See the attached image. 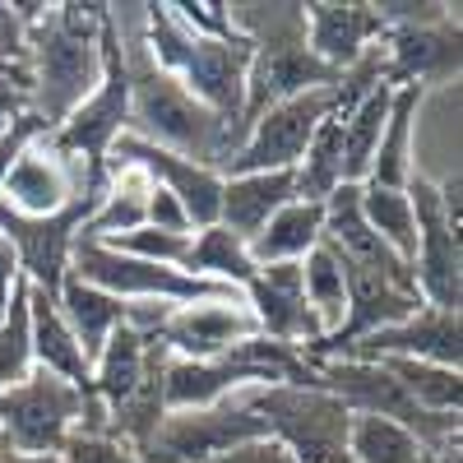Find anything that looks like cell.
I'll return each instance as SVG.
<instances>
[{
  "mask_svg": "<svg viewBox=\"0 0 463 463\" xmlns=\"http://www.w3.org/2000/svg\"><path fill=\"white\" fill-rule=\"evenodd\" d=\"M241 301L264 338H274L283 347H301V353L311 343H320V329L301 292V264H260L250 283L241 288Z\"/></svg>",
  "mask_w": 463,
  "mask_h": 463,
  "instance_id": "2e32d148",
  "label": "cell"
},
{
  "mask_svg": "<svg viewBox=\"0 0 463 463\" xmlns=\"http://www.w3.org/2000/svg\"><path fill=\"white\" fill-rule=\"evenodd\" d=\"M384 84L390 89H440L454 84L463 70V47H458V14L436 19V24H399L384 28Z\"/></svg>",
  "mask_w": 463,
  "mask_h": 463,
  "instance_id": "7c38bea8",
  "label": "cell"
},
{
  "mask_svg": "<svg viewBox=\"0 0 463 463\" xmlns=\"http://www.w3.org/2000/svg\"><path fill=\"white\" fill-rule=\"evenodd\" d=\"M0 463H19V454H14V445L0 436Z\"/></svg>",
  "mask_w": 463,
  "mask_h": 463,
  "instance_id": "ab89813d",
  "label": "cell"
},
{
  "mask_svg": "<svg viewBox=\"0 0 463 463\" xmlns=\"http://www.w3.org/2000/svg\"><path fill=\"white\" fill-rule=\"evenodd\" d=\"M130 130L153 139L158 148H172L190 163H204V167H222L232 139L222 130V121L190 98L172 74H163L153 61L130 65Z\"/></svg>",
  "mask_w": 463,
  "mask_h": 463,
  "instance_id": "3957f363",
  "label": "cell"
},
{
  "mask_svg": "<svg viewBox=\"0 0 463 463\" xmlns=\"http://www.w3.org/2000/svg\"><path fill=\"white\" fill-rule=\"evenodd\" d=\"M427 463H458V449H445V454H431Z\"/></svg>",
  "mask_w": 463,
  "mask_h": 463,
  "instance_id": "60d3db41",
  "label": "cell"
},
{
  "mask_svg": "<svg viewBox=\"0 0 463 463\" xmlns=\"http://www.w3.org/2000/svg\"><path fill=\"white\" fill-rule=\"evenodd\" d=\"M408 200H412V227H417V246H412V279L427 306L440 311H458L463 306V237L458 222L440 209L436 181L412 172L408 176Z\"/></svg>",
  "mask_w": 463,
  "mask_h": 463,
  "instance_id": "8fae6325",
  "label": "cell"
},
{
  "mask_svg": "<svg viewBox=\"0 0 463 463\" xmlns=\"http://www.w3.org/2000/svg\"><path fill=\"white\" fill-rule=\"evenodd\" d=\"M0 56H5L10 65H19V70H28V28L14 14L10 0H0Z\"/></svg>",
  "mask_w": 463,
  "mask_h": 463,
  "instance_id": "836d02e7",
  "label": "cell"
},
{
  "mask_svg": "<svg viewBox=\"0 0 463 463\" xmlns=\"http://www.w3.org/2000/svg\"><path fill=\"white\" fill-rule=\"evenodd\" d=\"M19 463H65L61 454H19Z\"/></svg>",
  "mask_w": 463,
  "mask_h": 463,
  "instance_id": "f35d334b",
  "label": "cell"
},
{
  "mask_svg": "<svg viewBox=\"0 0 463 463\" xmlns=\"http://www.w3.org/2000/svg\"><path fill=\"white\" fill-rule=\"evenodd\" d=\"M33 371V334H28V283L14 279L5 316H0V394Z\"/></svg>",
  "mask_w": 463,
  "mask_h": 463,
  "instance_id": "f546056e",
  "label": "cell"
},
{
  "mask_svg": "<svg viewBox=\"0 0 463 463\" xmlns=\"http://www.w3.org/2000/svg\"><path fill=\"white\" fill-rule=\"evenodd\" d=\"M260 412L264 431L274 436L297 463H353L347 454V412L334 394L316 384H269L246 394Z\"/></svg>",
  "mask_w": 463,
  "mask_h": 463,
  "instance_id": "5b68a950",
  "label": "cell"
},
{
  "mask_svg": "<svg viewBox=\"0 0 463 463\" xmlns=\"http://www.w3.org/2000/svg\"><path fill=\"white\" fill-rule=\"evenodd\" d=\"M380 366L399 380V390L421 412H431V417H458V408H463V371L436 366V362H412V357H380Z\"/></svg>",
  "mask_w": 463,
  "mask_h": 463,
  "instance_id": "cb8c5ba5",
  "label": "cell"
},
{
  "mask_svg": "<svg viewBox=\"0 0 463 463\" xmlns=\"http://www.w3.org/2000/svg\"><path fill=\"white\" fill-rule=\"evenodd\" d=\"M65 463H144L130 445H121L116 436H98V431H74L61 445Z\"/></svg>",
  "mask_w": 463,
  "mask_h": 463,
  "instance_id": "1f68e13d",
  "label": "cell"
},
{
  "mask_svg": "<svg viewBox=\"0 0 463 463\" xmlns=\"http://www.w3.org/2000/svg\"><path fill=\"white\" fill-rule=\"evenodd\" d=\"M292 181H297V200H306V204H325L343 185V126H338V111L311 135L301 163L292 167Z\"/></svg>",
  "mask_w": 463,
  "mask_h": 463,
  "instance_id": "83f0119b",
  "label": "cell"
},
{
  "mask_svg": "<svg viewBox=\"0 0 463 463\" xmlns=\"http://www.w3.org/2000/svg\"><path fill=\"white\" fill-rule=\"evenodd\" d=\"M56 306H61L70 334L80 338L89 366H93V357L102 353V343L130 320V306H126V301H116L111 292H102V288H93V283H84V279H74V274H65V283H61V292H56Z\"/></svg>",
  "mask_w": 463,
  "mask_h": 463,
  "instance_id": "44dd1931",
  "label": "cell"
},
{
  "mask_svg": "<svg viewBox=\"0 0 463 463\" xmlns=\"http://www.w3.org/2000/svg\"><path fill=\"white\" fill-rule=\"evenodd\" d=\"M47 135V121H43V116H37V111H24L19 116V121L5 130V135H0V185H5V176H10V167L19 163V153L33 144V139H43Z\"/></svg>",
  "mask_w": 463,
  "mask_h": 463,
  "instance_id": "d6a6232c",
  "label": "cell"
},
{
  "mask_svg": "<svg viewBox=\"0 0 463 463\" xmlns=\"http://www.w3.org/2000/svg\"><path fill=\"white\" fill-rule=\"evenodd\" d=\"M338 357H366V362L412 357V362H436V366L463 371V316L458 311H440V306H421L417 316L357 338Z\"/></svg>",
  "mask_w": 463,
  "mask_h": 463,
  "instance_id": "4fadbf2b",
  "label": "cell"
},
{
  "mask_svg": "<svg viewBox=\"0 0 463 463\" xmlns=\"http://www.w3.org/2000/svg\"><path fill=\"white\" fill-rule=\"evenodd\" d=\"M0 74H10V80H19V84H28V89H33V80H28V70H19V65H10L5 56H0Z\"/></svg>",
  "mask_w": 463,
  "mask_h": 463,
  "instance_id": "74e56055",
  "label": "cell"
},
{
  "mask_svg": "<svg viewBox=\"0 0 463 463\" xmlns=\"http://www.w3.org/2000/svg\"><path fill=\"white\" fill-rule=\"evenodd\" d=\"M102 47V80L98 89L74 107L56 130H47V144L56 153H65L70 163H80L89 181H107V153L111 144L130 130V56L121 47V24H116V5L111 19L98 37Z\"/></svg>",
  "mask_w": 463,
  "mask_h": 463,
  "instance_id": "277c9868",
  "label": "cell"
},
{
  "mask_svg": "<svg viewBox=\"0 0 463 463\" xmlns=\"http://www.w3.org/2000/svg\"><path fill=\"white\" fill-rule=\"evenodd\" d=\"M28 334H33V366H43V371H52V375L70 380V384H80V390H89V371L93 366L84 357L80 338L70 334L56 297L37 292V288H28Z\"/></svg>",
  "mask_w": 463,
  "mask_h": 463,
  "instance_id": "d6986e66",
  "label": "cell"
},
{
  "mask_svg": "<svg viewBox=\"0 0 463 463\" xmlns=\"http://www.w3.org/2000/svg\"><path fill=\"white\" fill-rule=\"evenodd\" d=\"M24 111H33V98H28V84L10 80V74H0V135H5Z\"/></svg>",
  "mask_w": 463,
  "mask_h": 463,
  "instance_id": "d590c367",
  "label": "cell"
},
{
  "mask_svg": "<svg viewBox=\"0 0 463 463\" xmlns=\"http://www.w3.org/2000/svg\"><path fill=\"white\" fill-rule=\"evenodd\" d=\"M148 10V61L158 65L163 74L195 98L204 102L232 148L241 144V111H246V74H250V37L246 33H227V37H204V33H190L172 5H144Z\"/></svg>",
  "mask_w": 463,
  "mask_h": 463,
  "instance_id": "6da1fadb",
  "label": "cell"
},
{
  "mask_svg": "<svg viewBox=\"0 0 463 463\" xmlns=\"http://www.w3.org/2000/svg\"><path fill=\"white\" fill-rule=\"evenodd\" d=\"M255 436H269L260 412L246 394H232L209 408H181L158 421L153 440L144 445V463H213L227 449H237Z\"/></svg>",
  "mask_w": 463,
  "mask_h": 463,
  "instance_id": "30bf717a",
  "label": "cell"
},
{
  "mask_svg": "<svg viewBox=\"0 0 463 463\" xmlns=\"http://www.w3.org/2000/svg\"><path fill=\"white\" fill-rule=\"evenodd\" d=\"M325 237V204H306V200H292L283 204L274 218L264 222V232L246 246L250 250V264H301Z\"/></svg>",
  "mask_w": 463,
  "mask_h": 463,
  "instance_id": "7402d4cb",
  "label": "cell"
},
{
  "mask_svg": "<svg viewBox=\"0 0 463 463\" xmlns=\"http://www.w3.org/2000/svg\"><path fill=\"white\" fill-rule=\"evenodd\" d=\"M111 250L121 255H135V260H148V264H172L181 269L185 250H190V237H176V232H158V227H135V232H121V237H107Z\"/></svg>",
  "mask_w": 463,
  "mask_h": 463,
  "instance_id": "4dcf8cb0",
  "label": "cell"
},
{
  "mask_svg": "<svg viewBox=\"0 0 463 463\" xmlns=\"http://www.w3.org/2000/svg\"><path fill=\"white\" fill-rule=\"evenodd\" d=\"M347 454H353V463H427V445L417 440V431L375 412H353Z\"/></svg>",
  "mask_w": 463,
  "mask_h": 463,
  "instance_id": "d4e9b609",
  "label": "cell"
},
{
  "mask_svg": "<svg viewBox=\"0 0 463 463\" xmlns=\"http://www.w3.org/2000/svg\"><path fill=\"white\" fill-rule=\"evenodd\" d=\"M427 102L421 89H390V116H384V130L375 144V158L362 185H384V190H403L408 176L417 172L412 163V126H417V111Z\"/></svg>",
  "mask_w": 463,
  "mask_h": 463,
  "instance_id": "ffe728a7",
  "label": "cell"
},
{
  "mask_svg": "<svg viewBox=\"0 0 463 463\" xmlns=\"http://www.w3.org/2000/svg\"><path fill=\"white\" fill-rule=\"evenodd\" d=\"M232 28L250 37V74H246V111H241V135L260 111L274 102H288L297 93L329 89L338 84V74L320 65L306 47V24L301 5H227Z\"/></svg>",
  "mask_w": 463,
  "mask_h": 463,
  "instance_id": "7a4b0ae2",
  "label": "cell"
},
{
  "mask_svg": "<svg viewBox=\"0 0 463 463\" xmlns=\"http://www.w3.org/2000/svg\"><path fill=\"white\" fill-rule=\"evenodd\" d=\"M181 269H185V274H195V279H209V283H222V288H237V292H241V288L250 283V274H255L246 241L232 237L222 222L190 232V250H185Z\"/></svg>",
  "mask_w": 463,
  "mask_h": 463,
  "instance_id": "603a6c76",
  "label": "cell"
},
{
  "mask_svg": "<svg viewBox=\"0 0 463 463\" xmlns=\"http://www.w3.org/2000/svg\"><path fill=\"white\" fill-rule=\"evenodd\" d=\"M301 292H306V306H311L320 338H329L347 316V279H343V260L325 241L301 260Z\"/></svg>",
  "mask_w": 463,
  "mask_h": 463,
  "instance_id": "4316f807",
  "label": "cell"
},
{
  "mask_svg": "<svg viewBox=\"0 0 463 463\" xmlns=\"http://www.w3.org/2000/svg\"><path fill=\"white\" fill-rule=\"evenodd\" d=\"M14 279H19L14 250H10V241H5V237H0V316H5V301H10V288H14Z\"/></svg>",
  "mask_w": 463,
  "mask_h": 463,
  "instance_id": "8d00e7d4",
  "label": "cell"
},
{
  "mask_svg": "<svg viewBox=\"0 0 463 463\" xmlns=\"http://www.w3.org/2000/svg\"><path fill=\"white\" fill-rule=\"evenodd\" d=\"M297 200V181L292 172H241V176H222V204L218 222L241 237L246 246L264 232V222L274 218L283 204Z\"/></svg>",
  "mask_w": 463,
  "mask_h": 463,
  "instance_id": "e0dca14e",
  "label": "cell"
},
{
  "mask_svg": "<svg viewBox=\"0 0 463 463\" xmlns=\"http://www.w3.org/2000/svg\"><path fill=\"white\" fill-rule=\"evenodd\" d=\"M84 185H98V181H89L84 167L70 163L65 153H56L43 135V139H33L19 153V163L10 167L5 185H0V204L24 213V218H47V213L65 209Z\"/></svg>",
  "mask_w": 463,
  "mask_h": 463,
  "instance_id": "5bb4252c",
  "label": "cell"
},
{
  "mask_svg": "<svg viewBox=\"0 0 463 463\" xmlns=\"http://www.w3.org/2000/svg\"><path fill=\"white\" fill-rule=\"evenodd\" d=\"M213 463H297L274 436H255V440H246V445H237V449H227L222 458H213Z\"/></svg>",
  "mask_w": 463,
  "mask_h": 463,
  "instance_id": "e575fe53",
  "label": "cell"
},
{
  "mask_svg": "<svg viewBox=\"0 0 463 463\" xmlns=\"http://www.w3.org/2000/svg\"><path fill=\"white\" fill-rule=\"evenodd\" d=\"M93 394L43 366H33L14 390L0 394V436L14 454H61V445L80 431Z\"/></svg>",
  "mask_w": 463,
  "mask_h": 463,
  "instance_id": "52a82bcc",
  "label": "cell"
},
{
  "mask_svg": "<svg viewBox=\"0 0 463 463\" xmlns=\"http://www.w3.org/2000/svg\"><path fill=\"white\" fill-rule=\"evenodd\" d=\"M107 185V181H102ZM102 185H84L65 209L47 213V218H24L14 209L0 204V237L10 241L14 264H19V279H28V288L56 297L65 274H70V255L74 241H80L84 222L93 218L98 200H102Z\"/></svg>",
  "mask_w": 463,
  "mask_h": 463,
  "instance_id": "9c48e42d",
  "label": "cell"
},
{
  "mask_svg": "<svg viewBox=\"0 0 463 463\" xmlns=\"http://www.w3.org/2000/svg\"><path fill=\"white\" fill-rule=\"evenodd\" d=\"M338 111V84L297 93L288 102H274L246 126L241 144L227 153L218 176H241V172H292L301 163L311 135Z\"/></svg>",
  "mask_w": 463,
  "mask_h": 463,
  "instance_id": "ba28073f",
  "label": "cell"
},
{
  "mask_svg": "<svg viewBox=\"0 0 463 463\" xmlns=\"http://www.w3.org/2000/svg\"><path fill=\"white\" fill-rule=\"evenodd\" d=\"M301 24L311 56L334 74L353 70L371 47L384 43V24L371 0H311V5H301Z\"/></svg>",
  "mask_w": 463,
  "mask_h": 463,
  "instance_id": "9a60e30c",
  "label": "cell"
},
{
  "mask_svg": "<svg viewBox=\"0 0 463 463\" xmlns=\"http://www.w3.org/2000/svg\"><path fill=\"white\" fill-rule=\"evenodd\" d=\"M384 116H390V84H380L375 93H366L357 107H347L338 116V126H343V185L366 181L380 130H384Z\"/></svg>",
  "mask_w": 463,
  "mask_h": 463,
  "instance_id": "484cf974",
  "label": "cell"
},
{
  "mask_svg": "<svg viewBox=\"0 0 463 463\" xmlns=\"http://www.w3.org/2000/svg\"><path fill=\"white\" fill-rule=\"evenodd\" d=\"M28 80H33V89H28L33 111L47 121V130H56L65 116L98 89L102 47L61 33L56 14L47 5V14L28 28Z\"/></svg>",
  "mask_w": 463,
  "mask_h": 463,
  "instance_id": "8992f818",
  "label": "cell"
},
{
  "mask_svg": "<svg viewBox=\"0 0 463 463\" xmlns=\"http://www.w3.org/2000/svg\"><path fill=\"white\" fill-rule=\"evenodd\" d=\"M148 362H153V338L126 320L121 329H116V334L102 343V353L93 357L89 394H93L107 412H116V408H121V403L139 390V384H144Z\"/></svg>",
  "mask_w": 463,
  "mask_h": 463,
  "instance_id": "ac0fdd59",
  "label": "cell"
},
{
  "mask_svg": "<svg viewBox=\"0 0 463 463\" xmlns=\"http://www.w3.org/2000/svg\"><path fill=\"white\" fill-rule=\"evenodd\" d=\"M357 204L362 218L375 237L390 246L399 260L412 264V246H417V227H412V200L408 190H384V185H357Z\"/></svg>",
  "mask_w": 463,
  "mask_h": 463,
  "instance_id": "f1b7e54d",
  "label": "cell"
}]
</instances>
